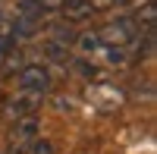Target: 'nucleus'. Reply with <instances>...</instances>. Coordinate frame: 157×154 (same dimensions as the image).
Instances as JSON below:
<instances>
[{
  "mask_svg": "<svg viewBox=\"0 0 157 154\" xmlns=\"http://www.w3.org/2000/svg\"><path fill=\"white\" fill-rule=\"evenodd\" d=\"M19 82H22L25 88H44V85H47V72H44V69H25Z\"/></svg>",
  "mask_w": 157,
  "mask_h": 154,
  "instance_id": "obj_1",
  "label": "nucleus"
},
{
  "mask_svg": "<svg viewBox=\"0 0 157 154\" xmlns=\"http://www.w3.org/2000/svg\"><path fill=\"white\" fill-rule=\"evenodd\" d=\"M41 3H44V6H60L63 0H41Z\"/></svg>",
  "mask_w": 157,
  "mask_h": 154,
  "instance_id": "obj_2",
  "label": "nucleus"
}]
</instances>
